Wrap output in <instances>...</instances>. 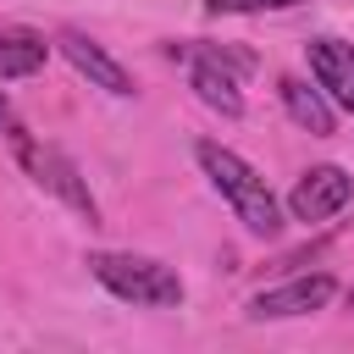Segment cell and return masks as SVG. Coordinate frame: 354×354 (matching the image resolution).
<instances>
[{
    "mask_svg": "<svg viewBox=\"0 0 354 354\" xmlns=\"http://www.w3.org/2000/svg\"><path fill=\"white\" fill-rule=\"evenodd\" d=\"M55 44H61V55H66V61H72V66H77V72L94 83V88H105V94H133V77H127V66H122V61H111V55H105V50H100L88 33L66 28Z\"/></svg>",
    "mask_w": 354,
    "mask_h": 354,
    "instance_id": "obj_8",
    "label": "cell"
},
{
    "mask_svg": "<svg viewBox=\"0 0 354 354\" xmlns=\"http://www.w3.org/2000/svg\"><path fill=\"white\" fill-rule=\"evenodd\" d=\"M348 194H354V183H348V171L343 166H310L299 183H293V194H288V210H293V221H332L343 205H348Z\"/></svg>",
    "mask_w": 354,
    "mask_h": 354,
    "instance_id": "obj_5",
    "label": "cell"
},
{
    "mask_svg": "<svg viewBox=\"0 0 354 354\" xmlns=\"http://www.w3.org/2000/svg\"><path fill=\"white\" fill-rule=\"evenodd\" d=\"M88 271H94V282H105V288H111L116 299H127V304H155V310L183 304V277H177L171 266L149 260V254L94 249V254H88Z\"/></svg>",
    "mask_w": 354,
    "mask_h": 354,
    "instance_id": "obj_2",
    "label": "cell"
},
{
    "mask_svg": "<svg viewBox=\"0 0 354 354\" xmlns=\"http://www.w3.org/2000/svg\"><path fill=\"white\" fill-rule=\"evenodd\" d=\"M304 61H310L315 88L354 116V44H343V39H310L304 44Z\"/></svg>",
    "mask_w": 354,
    "mask_h": 354,
    "instance_id": "obj_6",
    "label": "cell"
},
{
    "mask_svg": "<svg viewBox=\"0 0 354 354\" xmlns=\"http://www.w3.org/2000/svg\"><path fill=\"white\" fill-rule=\"evenodd\" d=\"M194 155H199L205 177L216 183V194L238 210V221H243L249 232L271 238V232L282 227V210H277V199H271L266 177H260L243 155H232V149H227V144H216V138H199V144H194Z\"/></svg>",
    "mask_w": 354,
    "mask_h": 354,
    "instance_id": "obj_1",
    "label": "cell"
},
{
    "mask_svg": "<svg viewBox=\"0 0 354 354\" xmlns=\"http://www.w3.org/2000/svg\"><path fill=\"white\" fill-rule=\"evenodd\" d=\"M50 44L33 28H0V77H33L44 66Z\"/></svg>",
    "mask_w": 354,
    "mask_h": 354,
    "instance_id": "obj_10",
    "label": "cell"
},
{
    "mask_svg": "<svg viewBox=\"0 0 354 354\" xmlns=\"http://www.w3.org/2000/svg\"><path fill=\"white\" fill-rule=\"evenodd\" d=\"M299 0H205L210 17H249V11H288Z\"/></svg>",
    "mask_w": 354,
    "mask_h": 354,
    "instance_id": "obj_11",
    "label": "cell"
},
{
    "mask_svg": "<svg viewBox=\"0 0 354 354\" xmlns=\"http://www.w3.org/2000/svg\"><path fill=\"white\" fill-rule=\"evenodd\" d=\"M332 293H337V282H332L326 271H310V277H293V282H282V288H260V293L243 304V315H249V321H288V315L321 310Z\"/></svg>",
    "mask_w": 354,
    "mask_h": 354,
    "instance_id": "obj_4",
    "label": "cell"
},
{
    "mask_svg": "<svg viewBox=\"0 0 354 354\" xmlns=\"http://www.w3.org/2000/svg\"><path fill=\"white\" fill-rule=\"evenodd\" d=\"M348 310H354V288H348Z\"/></svg>",
    "mask_w": 354,
    "mask_h": 354,
    "instance_id": "obj_13",
    "label": "cell"
},
{
    "mask_svg": "<svg viewBox=\"0 0 354 354\" xmlns=\"http://www.w3.org/2000/svg\"><path fill=\"white\" fill-rule=\"evenodd\" d=\"M171 55H183V61H188V83H194V94H199L210 111H221V116H238V111H243L238 77H232L221 61H210L199 44H171Z\"/></svg>",
    "mask_w": 354,
    "mask_h": 354,
    "instance_id": "obj_7",
    "label": "cell"
},
{
    "mask_svg": "<svg viewBox=\"0 0 354 354\" xmlns=\"http://www.w3.org/2000/svg\"><path fill=\"white\" fill-rule=\"evenodd\" d=\"M6 127H11V100L0 94V133H6Z\"/></svg>",
    "mask_w": 354,
    "mask_h": 354,
    "instance_id": "obj_12",
    "label": "cell"
},
{
    "mask_svg": "<svg viewBox=\"0 0 354 354\" xmlns=\"http://www.w3.org/2000/svg\"><path fill=\"white\" fill-rule=\"evenodd\" d=\"M277 94H282L288 116H293L304 133H315V138H326V133H332V105H326V94H321V88H310L304 77H282V83H277Z\"/></svg>",
    "mask_w": 354,
    "mask_h": 354,
    "instance_id": "obj_9",
    "label": "cell"
},
{
    "mask_svg": "<svg viewBox=\"0 0 354 354\" xmlns=\"http://www.w3.org/2000/svg\"><path fill=\"white\" fill-rule=\"evenodd\" d=\"M6 138H11V149H17V166H22V171H28L44 194H55V199H61L66 210H77L88 227L100 221V205H94V194H88L83 171H77V166H72L55 144H39V138H33L28 127H17V122L6 127Z\"/></svg>",
    "mask_w": 354,
    "mask_h": 354,
    "instance_id": "obj_3",
    "label": "cell"
}]
</instances>
